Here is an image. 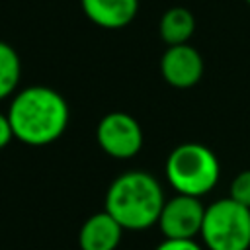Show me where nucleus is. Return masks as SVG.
<instances>
[{"mask_svg":"<svg viewBox=\"0 0 250 250\" xmlns=\"http://www.w3.org/2000/svg\"><path fill=\"white\" fill-rule=\"evenodd\" d=\"M14 139L27 146H47L59 141L70 123V107L61 92L45 84L20 88L8 105Z\"/></svg>","mask_w":250,"mask_h":250,"instance_id":"obj_1","label":"nucleus"},{"mask_svg":"<svg viewBox=\"0 0 250 250\" xmlns=\"http://www.w3.org/2000/svg\"><path fill=\"white\" fill-rule=\"evenodd\" d=\"M166 197L160 182L143 170H127L113 178L105 191L104 209L123 230H146L158 223Z\"/></svg>","mask_w":250,"mask_h":250,"instance_id":"obj_2","label":"nucleus"},{"mask_svg":"<svg viewBox=\"0 0 250 250\" xmlns=\"http://www.w3.org/2000/svg\"><path fill=\"white\" fill-rule=\"evenodd\" d=\"M164 176L176 193L203 197L219 184L221 164L209 146L201 143H182L170 150Z\"/></svg>","mask_w":250,"mask_h":250,"instance_id":"obj_3","label":"nucleus"},{"mask_svg":"<svg viewBox=\"0 0 250 250\" xmlns=\"http://www.w3.org/2000/svg\"><path fill=\"white\" fill-rule=\"evenodd\" d=\"M199 238L207 250L250 248V207L223 197L205 205Z\"/></svg>","mask_w":250,"mask_h":250,"instance_id":"obj_4","label":"nucleus"},{"mask_svg":"<svg viewBox=\"0 0 250 250\" xmlns=\"http://www.w3.org/2000/svg\"><path fill=\"white\" fill-rule=\"evenodd\" d=\"M98 146L115 160L135 158L145 143L141 123L127 111L105 113L96 127Z\"/></svg>","mask_w":250,"mask_h":250,"instance_id":"obj_5","label":"nucleus"},{"mask_svg":"<svg viewBox=\"0 0 250 250\" xmlns=\"http://www.w3.org/2000/svg\"><path fill=\"white\" fill-rule=\"evenodd\" d=\"M203 215L201 197L176 193L164 201L156 227L164 238H195L201 232Z\"/></svg>","mask_w":250,"mask_h":250,"instance_id":"obj_6","label":"nucleus"},{"mask_svg":"<svg viewBox=\"0 0 250 250\" xmlns=\"http://www.w3.org/2000/svg\"><path fill=\"white\" fill-rule=\"evenodd\" d=\"M205 70L201 53L189 43L168 45L160 57V74L166 84L178 90L193 88Z\"/></svg>","mask_w":250,"mask_h":250,"instance_id":"obj_7","label":"nucleus"},{"mask_svg":"<svg viewBox=\"0 0 250 250\" xmlns=\"http://www.w3.org/2000/svg\"><path fill=\"white\" fill-rule=\"evenodd\" d=\"M123 227L104 209L90 215L78 230L80 250H115L121 242Z\"/></svg>","mask_w":250,"mask_h":250,"instance_id":"obj_8","label":"nucleus"},{"mask_svg":"<svg viewBox=\"0 0 250 250\" xmlns=\"http://www.w3.org/2000/svg\"><path fill=\"white\" fill-rule=\"evenodd\" d=\"M84 16L102 29H121L133 23L139 0H80Z\"/></svg>","mask_w":250,"mask_h":250,"instance_id":"obj_9","label":"nucleus"},{"mask_svg":"<svg viewBox=\"0 0 250 250\" xmlns=\"http://www.w3.org/2000/svg\"><path fill=\"white\" fill-rule=\"evenodd\" d=\"M195 33V16L184 6L168 8L158 21V35L166 45L189 43Z\"/></svg>","mask_w":250,"mask_h":250,"instance_id":"obj_10","label":"nucleus"},{"mask_svg":"<svg viewBox=\"0 0 250 250\" xmlns=\"http://www.w3.org/2000/svg\"><path fill=\"white\" fill-rule=\"evenodd\" d=\"M21 80V59L18 51L0 39V102L12 98L20 90Z\"/></svg>","mask_w":250,"mask_h":250,"instance_id":"obj_11","label":"nucleus"},{"mask_svg":"<svg viewBox=\"0 0 250 250\" xmlns=\"http://www.w3.org/2000/svg\"><path fill=\"white\" fill-rule=\"evenodd\" d=\"M229 197L242 203L244 207H250V168L238 172L232 180H230V188H229Z\"/></svg>","mask_w":250,"mask_h":250,"instance_id":"obj_12","label":"nucleus"},{"mask_svg":"<svg viewBox=\"0 0 250 250\" xmlns=\"http://www.w3.org/2000/svg\"><path fill=\"white\" fill-rule=\"evenodd\" d=\"M154 250H205L195 238H164Z\"/></svg>","mask_w":250,"mask_h":250,"instance_id":"obj_13","label":"nucleus"},{"mask_svg":"<svg viewBox=\"0 0 250 250\" xmlns=\"http://www.w3.org/2000/svg\"><path fill=\"white\" fill-rule=\"evenodd\" d=\"M12 141H14V131H12L8 113L0 111V150H4Z\"/></svg>","mask_w":250,"mask_h":250,"instance_id":"obj_14","label":"nucleus"},{"mask_svg":"<svg viewBox=\"0 0 250 250\" xmlns=\"http://www.w3.org/2000/svg\"><path fill=\"white\" fill-rule=\"evenodd\" d=\"M244 2H246V4H248V6H250V0H244Z\"/></svg>","mask_w":250,"mask_h":250,"instance_id":"obj_15","label":"nucleus"}]
</instances>
